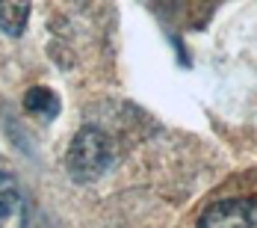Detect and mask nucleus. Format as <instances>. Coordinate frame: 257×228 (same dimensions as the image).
<instances>
[{
  "instance_id": "nucleus-2",
  "label": "nucleus",
  "mask_w": 257,
  "mask_h": 228,
  "mask_svg": "<svg viewBox=\"0 0 257 228\" xmlns=\"http://www.w3.org/2000/svg\"><path fill=\"white\" fill-rule=\"evenodd\" d=\"M195 228H257L254 196H228L207 204Z\"/></svg>"
},
{
  "instance_id": "nucleus-1",
  "label": "nucleus",
  "mask_w": 257,
  "mask_h": 228,
  "mask_svg": "<svg viewBox=\"0 0 257 228\" xmlns=\"http://www.w3.org/2000/svg\"><path fill=\"white\" fill-rule=\"evenodd\" d=\"M115 160V145L112 139L95 125H83L74 133L68 154H65V169L71 181L77 184H89L95 178H101Z\"/></svg>"
},
{
  "instance_id": "nucleus-3",
  "label": "nucleus",
  "mask_w": 257,
  "mask_h": 228,
  "mask_svg": "<svg viewBox=\"0 0 257 228\" xmlns=\"http://www.w3.org/2000/svg\"><path fill=\"white\" fill-rule=\"evenodd\" d=\"M0 228H27V199L12 175H0Z\"/></svg>"
},
{
  "instance_id": "nucleus-4",
  "label": "nucleus",
  "mask_w": 257,
  "mask_h": 228,
  "mask_svg": "<svg viewBox=\"0 0 257 228\" xmlns=\"http://www.w3.org/2000/svg\"><path fill=\"white\" fill-rule=\"evenodd\" d=\"M27 21H30V3H15V0L0 3V30L6 36H21L27 30Z\"/></svg>"
},
{
  "instance_id": "nucleus-5",
  "label": "nucleus",
  "mask_w": 257,
  "mask_h": 228,
  "mask_svg": "<svg viewBox=\"0 0 257 228\" xmlns=\"http://www.w3.org/2000/svg\"><path fill=\"white\" fill-rule=\"evenodd\" d=\"M24 107L33 113V116L51 122L53 116L59 113V98L53 95L51 89H45V86H33V89L24 95Z\"/></svg>"
}]
</instances>
